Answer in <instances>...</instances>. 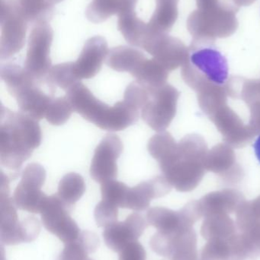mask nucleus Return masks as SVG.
Masks as SVG:
<instances>
[{
    "instance_id": "obj_3",
    "label": "nucleus",
    "mask_w": 260,
    "mask_h": 260,
    "mask_svg": "<svg viewBox=\"0 0 260 260\" xmlns=\"http://www.w3.org/2000/svg\"><path fill=\"white\" fill-rule=\"evenodd\" d=\"M0 57L9 59L20 51L25 43L27 23L19 0H0Z\"/></svg>"
},
{
    "instance_id": "obj_6",
    "label": "nucleus",
    "mask_w": 260,
    "mask_h": 260,
    "mask_svg": "<svg viewBox=\"0 0 260 260\" xmlns=\"http://www.w3.org/2000/svg\"><path fill=\"white\" fill-rule=\"evenodd\" d=\"M46 176L45 170L39 164L32 163L26 166L12 197L18 209L30 213H41L47 197L41 191Z\"/></svg>"
},
{
    "instance_id": "obj_15",
    "label": "nucleus",
    "mask_w": 260,
    "mask_h": 260,
    "mask_svg": "<svg viewBox=\"0 0 260 260\" xmlns=\"http://www.w3.org/2000/svg\"><path fill=\"white\" fill-rule=\"evenodd\" d=\"M168 191L167 186L160 177L141 182L128 189L125 209L143 212L149 208L151 200L163 197Z\"/></svg>"
},
{
    "instance_id": "obj_30",
    "label": "nucleus",
    "mask_w": 260,
    "mask_h": 260,
    "mask_svg": "<svg viewBox=\"0 0 260 260\" xmlns=\"http://www.w3.org/2000/svg\"><path fill=\"white\" fill-rule=\"evenodd\" d=\"M119 208L102 200L94 211L95 220L98 227L106 228L118 221Z\"/></svg>"
},
{
    "instance_id": "obj_32",
    "label": "nucleus",
    "mask_w": 260,
    "mask_h": 260,
    "mask_svg": "<svg viewBox=\"0 0 260 260\" xmlns=\"http://www.w3.org/2000/svg\"><path fill=\"white\" fill-rule=\"evenodd\" d=\"M253 149H254L255 154L256 158L260 163V135L256 138L254 144H253Z\"/></svg>"
},
{
    "instance_id": "obj_16",
    "label": "nucleus",
    "mask_w": 260,
    "mask_h": 260,
    "mask_svg": "<svg viewBox=\"0 0 260 260\" xmlns=\"http://www.w3.org/2000/svg\"><path fill=\"white\" fill-rule=\"evenodd\" d=\"M118 28L128 44L140 48H143L153 32L148 23L143 22L137 16L135 9L119 14Z\"/></svg>"
},
{
    "instance_id": "obj_14",
    "label": "nucleus",
    "mask_w": 260,
    "mask_h": 260,
    "mask_svg": "<svg viewBox=\"0 0 260 260\" xmlns=\"http://www.w3.org/2000/svg\"><path fill=\"white\" fill-rule=\"evenodd\" d=\"M39 85L38 82H34L26 85L13 97L21 112L37 121L45 118L46 113L53 99V96L45 94Z\"/></svg>"
},
{
    "instance_id": "obj_12",
    "label": "nucleus",
    "mask_w": 260,
    "mask_h": 260,
    "mask_svg": "<svg viewBox=\"0 0 260 260\" xmlns=\"http://www.w3.org/2000/svg\"><path fill=\"white\" fill-rule=\"evenodd\" d=\"M108 53V43L105 38L95 36L87 40L79 57L73 62L76 77L80 81L95 77L102 69Z\"/></svg>"
},
{
    "instance_id": "obj_25",
    "label": "nucleus",
    "mask_w": 260,
    "mask_h": 260,
    "mask_svg": "<svg viewBox=\"0 0 260 260\" xmlns=\"http://www.w3.org/2000/svg\"><path fill=\"white\" fill-rule=\"evenodd\" d=\"M19 3L27 22L47 23L53 15V6L47 0H19Z\"/></svg>"
},
{
    "instance_id": "obj_8",
    "label": "nucleus",
    "mask_w": 260,
    "mask_h": 260,
    "mask_svg": "<svg viewBox=\"0 0 260 260\" xmlns=\"http://www.w3.org/2000/svg\"><path fill=\"white\" fill-rule=\"evenodd\" d=\"M189 59L191 64L212 83L223 85L227 82L229 76L227 59L209 41H199L193 44Z\"/></svg>"
},
{
    "instance_id": "obj_4",
    "label": "nucleus",
    "mask_w": 260,
    "mask_h": 260,
    "mask_svg": "<svg viewBox=\"0 0 260 260\" xmlns=\"http://www.w3.org/2000/svg\"><path fill=\"white\" fill-rule=\"evenodd\" d=\"M53 31L47 23L35 24L29 35L24 68L38 82H45L51 69L50 47Z\"/></svg>"
},
{
    "instance_id": "obj_34",
    "label": "nucleus",
    "mask_w": 260,
    "mask_h": 260,
    "mask_svg": "<svg viewBox=\"0 0 260 260\" xmlns=\"http://www.w3.org/2000/svg\"><path fill=\"white\" fill-rule=\"evenodd\" d=\"M64 1V0H47V3L53 6V5L56 4V3H61V2Z\"/></svg>"
},
{
    "instance_id": "obj_22",
    "label": "nucleus",
    "mask_w": 260,
    "mask_h": 260,
    "mask_svg": "<svg viewBox=\"0 0 260 260\" xmlns=\"http://www.w3.org/2000/svg\"><path fill=\"white\" fill-rule=\"evenodd\" d=\"M85 192L83 177L76 173H69L61 179L58 186L57 196L67 206L73 209Z\"/></svg>"
},
{
    "instance_id": "obj_33",
    "label": "nucleus",
    "mask_w": 260,
    "mask_h": 260,
    "mask_svg": "<svg viewBox=\"0 0 260 260\" xmlns=\"http://www.w3.org/2000/svg\"><path fill=\"white\" fill-rule=\"evenodd\" d=\"M252 211H253V215L256 218L260 221V199L254 203L253 206H251Z\"/></svg>"
},
{
    "instance_id": "obj_10",
    "label": "nucleus",
    "mask_w": 260,
    "mask_h": 260,
    "mask_svg": "<svg viewBox=\"0 0 260 260\" xmlns=\"http://www.w3.org/2000/svg\"><path fill=\"white\" fill-rule=\"evenodd\" d=\"M175 102V91L171 87L151 88L149 99L140 110L142 119L156 131L166 129L174 117Z\"/></svg>"
},
{
    "instance_id": "obj_20",
    "label": "nucleus",
    "mask_w": 260,
    "mask_h": 260,
    "mask_svg": "<svg viewBox=\"0 0 260 260\" xmlns=\"http://www.w3.org/2000/svg\"><path fill=\"white\" fill-rule=\"evenodd\" d=\"M235 222L227 214H215L206 217L201 227V235L207 241L228 240L238 233Z\"/></svg>"
},
{
    "instance_id": "obj_11",
    "label": "nucleus",
    "mask_w": 260,
    "mask_h": 260,
    "mask_svg": "<svg viewBox=\"0 0 260 260\" xmlns=\"http://www.w3.org/2000/svg\"><path fill=\"white\" fill-rule=\"evenodd\" d=\"M148 225V221L143 215L134 212L125 221H116L105 228L102 236L110 250L120 253L127 246L137 241Z\"/></svg>"
},
{
    "instance_id": "obj_19",
    "label": "nucleus",
    "mask_w": 260,
    "mask_h": 260,
    "mask_svg": "<svg viewBox=\"0 0 260 260\" xmlns=\"http://www.w3.org/2000/svg\"><path fill=\"white\" fill-rule=\"evenodd\" d=\"M99 246L97 235L85 231L75 241L65 244L57 260H89V254L94 253Z\"/></svg>"
},
{
    "instance_id": "obj_24",
    "label": "nucleus",
    "mask_w": 260,
    "mask_h": 260,
    "mask_svg": "<svg viewBox=\"0 0 260 260\" xmlns=\"http://www.w3.org/2000/svg\"><path fill=\"white\" fill-rule=\"evenodd\" d=\"M136 81L151 88H160L166 81V73L164 67L156 59H145L141 65L133 73Z\"/></svg>"
},
{
    "instance_id": "obj_5",
    "label": "nucleus",
    "mask_w": 260,
    "mask_h": 260,
    "mask_svg": "<svg viewBox=\"0 0 260 260\" xmlns=\"http://www.w3.org/2000/svg\"><path fill=\"white\" fill-rule=\"evenodd\" d=\"M150 246L166 260H198L197 235L193 228L168 234L157 232L151 238Z\"/></svg>"
},
{
    "instance_id": "obj_1",
    "label": "nucleus",
    "mask_w": 260,
    "mask_h": 260,
    "mask_svg": "<svg viewBox=\"0 0 260 260\" xmlns=\"http://www.w3.org/2000/svg\"><path fill=\"white\" fill-rule=\"evenodd\" d=\"M0 120V162L17 177L23 163L41 145V127L35 119L4 106Z\"/></svg>"
},
{
    "instance_id": "obj_21",
    "label": "nucleus",
    "mask_w": 260,
    "mask_h": 260,
    "mask_svg": "<svg viewBox=\"0 0 260 260\" xmlns=\"http://www.w3.org/2000/svg\"><path fill=\"white\" fill-rule=\"evenodd\" d=\"M148 224L161 233H172L184 228H192L183 220L180 212L163 207H154L147 213Z\"/></svg>"
},
{
    "instance_id": "obj_28",
    "label": "nucleus",
    "mask_w": 260,
    "mask_h": 260,
    "mask_svg": "<svg viewBox=\"0 0 260 260\" xmlns=\"http://www.w3.org/2000/svg\"><path fill=\"white\" fill-rule=\"evenodd\" d=\"M129 189L125 183L117 180H109L101 185L102 200L111 203L118 208L125 209L127 193Z\"/></svg>"
},
{
    "instance_id": "obj_18",
    "label": "nucleus",
    "mask_w": 260,
    "mask_h": 260,
    "mask_svg": "<svg viewBox=\"0 0 260 260\" xmlns=\"http://www.w3.org/2000/svg\"><path fill=\"white\" fill-rule=\"evenodd\" d=\"M137 0H93L85 10L88 20L93 23L106 21L129 9H135Z\"/></svg>"
},
{
    "instance_id": "obj_23",
    "label": "nucleus",
    "mask_w": 260,
    "mask_h": 260,
    "mask_svg": "<svg viewBox=\"0 0 260 260\" xmlns=\"http://www.w3.org/2000/svg\"><path fill=\"white\" fill-rule=\"evenodd\" d=\"M45 82L53 92L56 87L67 91L81 81L75 75L73 62H64L52 67Z\"/></svg>"
},
{
    "instance_id": "obj_9",
    "label": "nucleus",
    "mask_w": 260,
    "mask_h": 260,
    "mask_svg": "<svg viewBox=\"0 0 260 260\" xmlns=\"http://www.w3.org/2000/svg\"><path fill=\"white\" fill-rule=\"evenodd\" d=\"M123 149L117 135L108 134L103 138L95 150L90 166V175L95 181L102 184L117 178V160Z\"/></svg>"
},
{
    "instance_id": "obj_2",
    "label": "nucleus",
    "mask_w": 260,
    "mask_h": 260,
    "mask_svg": "<svg viewBox=\"0 0 260 260\" xmlns=\"http://www.w3.org/2000/svg\"><path fill=\"white\" fill-rule=\"evenodd\" d=\"M73 111L99 129L123 131L138 120L140 112L125 101L108 106L96 99L90 90L79 82L67 91Z\"/></svg>"
},
{
    "instance_id": "obj_27",
    "label": "nucleus",
    "mask_w": 260,
    "mask_h": 260,
    "mask_svg": "<svg viewBox=\"0 0 260 260\" xmlns=\"http://www.w3.org/2000/svg\"><path fill=\"white\" fill-rule=\"evenodd\" d=\"M73 107L67 96L53 99L46 113L45 119L53 126H61L71 117Z\"/></svg>"
},
{
    "instance_id": "obj_35",
    "label": "nucleus",
    "mask_w": 260,
    "mask_h": 260,
    "mask_svg": "<svg viewBox=\"0 0 260 260\" xmlns=\"http://www.w3.org/2000/svg\"><path fill=\"white\" fill-rule=\"evenodd\" d=\"M2 260H4V257H3V254H2Z\"/></svg>"
},
{
    "instance_id": "obj_13",
    "label": "nucleus",
    "mask_w": 260,
    "mask_h": 260,
    "mask_svg": "<svg viewBox=\"0 0 260 260\" xmlns=\"http://www.w3.org/2000/svg\"><path fill=\"white\" fill-rule=\"evenodd\" d=\"M9 177L1 173L0 188V237L6 245H15V235L20 221L17 213L18 208L13 198L10 197Z\"/></svg>"
},
{
    "instance_id": "obj_31",
    "label": "nucleus",
    "mask_w": 260,
    "mask_h": 260,
    "mask_svg": "<svg viewBox=\"0 0 260 260\" xmlns=\"http://www.w3.org/2000/svg\"><path fill=\"white\" fill-rule=\"evenodd\" d=\"M147 253L143 246L138 242L131 243L119 255V260H146Z\"/></svg>"
},
{
    "instance_id": "obj_26",
    "label": "nucleus",
    "mask_w": 260,
    "mask_h": 260,
    "mask_svg": "<svg viewBox=\"0 0 260 260\" xmlns=\"http://www.w3.org/2000/svg\"><path fill=\"white\" fill-rule=\"evenodd\" d=\"M174 19V0H157V8L152 18L148 23L154 33L166 30Z\"/></svg>"
},
{
    "instance_id": "obj_29",
    "label": "nucleus",
    "mask_w": 260,
    "mask_h": 260,
    "mask_svg": "<svg viewBox=\"0 0 260 260\" xmlns=\"http://www.w3.org/2000/svg\"><path fill=\"white\" fill-rule=\"evenodd\" d=\"M235 256L230 239L207 241L201 250V260H232Z\"/></svg>"
},
{
    "instance_id": "obj_7",
    "label": "nucleus",
    "mask_w": 260,
    "mask_h": 260,
    "mask_svg": "<svg viewBox=\"0 0 260 260\" xmlns=\"http://www.w3.org/2000/svg\"><path fill=\"white\" fill-rule=\"evenodd\" d=\"M72 209L56 193L47 196L40 213L46 230L64 244L75 241L80 234L77 224L70 216Z\"/></svg>"
},
{
    "instance_id": "obj_17",
    "label": "nucleus",
    "mask_w": 260,
    "mask_h": 260,
    "mask_svg": "<svg viewBox=\"0 0 260 260\" xmlns=\"http://www.w3.org/2000/svg\"><path fill=\"white\" fill-rule=\"evenodd\" d=\"M146 59L140 50L128 46H119L111 49L106 58V64L114 71L133 73Z\"/></svg>"
}]
</instances>
